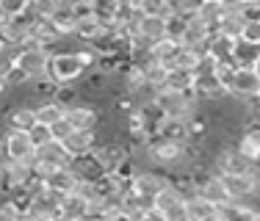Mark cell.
Instances as JSON below:
<instances>
[{
  "label": "cell",
  "mask_w": 260,
  "mask_h": 221,
  "mask_svg": "<svg viewBox=\"0 0 260 221\" xmlns=\"http://www.w3.org/2000/svg\"><path fill=\"white\" fill-rule=\"evenodd\" d=\"M47 78L61 86V89H72L86 78V69L80 64L75 50H55L50 55V66H47Z\"/></svg>",
  "instance_id": "obj_1"
},
{
  "label": "cell",
  "mask_w": 260,
  "mask_h": 221,
  "mask_svg": "<svg viewBox=\"0 0 260 221\" xmlns=\"http://www.w3.org/2000/svg\"><path fill=\"white\" fill-rule=\"evenodd\" d=\"M0 152H3V161H9V163H34L36 161V144L30 138V133L6 130L3 141H0Z\"/></svg>",
  "instance_id": "obj_2"
},
{
  "label": "cell",
  "mask_w": 260,
  "mask_h": 221,
  "mask_svg": "<svg viewBox=\"0 0 260 221\" xmlns=\"http://www.w3.org/2000/svg\"><path fill=\"white\" fill-rule=\"evenodd\" d=\"M50 55H53L50 50H42V47L28 45L25 50L20 53V58H17V69H20L30 83H36V81H42V78H47Z\"/></svg>",
  "instance_id": "obj_3"
},
{
  "label": "cell",
  "mask_w": 260,
  "mask_h": 221,
  "mask_svg": "<svg viewBox=\"0 0 260 221\" xmlns=\"http://www.w3.org/2000/svg\"><path fill=\"white\" fill-rule=\"evenodd\" d=\"M100 110L103 108H97L89 100H75L64 108V119L72 125V130H97V125L103 119Z\"/></svg>",
  "instance_id": "obj_4"
},
{
  "label": "cell",
  "mask_w": 260,
  "mask_h": 221,
  "mask_svg": "<svg viewBox=\"0 0 260 221\" xmlns=\"http://www.w3.org/2000/svg\"><path fill=\"white\" fill-rule=\"evenodd\" d=\"M221 182L230 202H255L260 196L257 174H221Z\"/></svg>",
  "instance_id": "obj_5"
},
{
  "label": "cell",
  "mask_w": 260,
  "mask_h": 221,
  "mask_svg": "<svg viewBox=\"0 0 260 221\" xmlns=\"http://www.w3.org/2000/svg\"><path fill=\"white\" fill-rule=\"evenodd\" d=\"M166 186H172V177L160 169H141L139 174L130 182V191L136 196H147V199H155Z\"/></svg>",
  "instance_id": "obj_6"
},
{
  "label": "cell",
  "mask_w": 260,
  "mask_h": 221,
  "mask_svg": "<svg viewBox=\"0 0 260 221\" xmlns=\"http://www.w3.org/2000/svg\"><path fill=\"white\" fill-rule=\"evenodd\" d=\"M257 91H260V78L255 69H241L238 66L233 81L227 83V97H233L238 102H255Z\"/></svg>",
  "instance_id": "obj_7"
},
{
  "label": "cell",
  "mask_w": 260,
  "mask_h": 221,
  "mask_svg": "<svg viewBox=\"0 0 260 221\" xmlns=\"http://www.w3.org/2000/svg\"><path fill=\"white\" fill-rule=\"evenodd\" d=\"M3 122H6V130H20V133H30L39 122H36V105L30 102H22V100H14L3 114Z\"/></svg>",
  "instance_id": "obj_8"
},
{
  "label": "cell",
  "mask_w": 260,
  "mask_h": 221,
  "mask_svg": "<svg viewBox=\"0 0 260 221\" xmlns=\"http://www.w3.org/2000/svg\"><path fill=\"white\" fill-rule=\"evenodd\" d=\"M197 194H200L202 199L213 202L216 207L230 202V196L224 191V182H221V174H216V171H205V174L197 177Z\"/></svg>",
  "instance_id": "obj_9"
},
{
  "label": "cell",
  "mask_w": 260,
  "mask_h": 221,
  "mask_svg": "<svg viewBox=\"0 0 260 221\" xmlns=\"http://www.w3.org/2000/svg\"><path fill=\"white\" fill-rule=\"evenodd\" d=\"M91 155H94V161L100 163V169L105 171V174H116L127 161V150L122 144H116V141L114 144H100Z\"/></svg>",
  "instance_id": "obj_10"
},
{
  "label": "cell",
  "mask_w": 260,
  "mask_h": 221,
  "mask_svg": "<svg viewBox=\"0 0 260 221\" xmlns=\"http://www.w3.org/2000/svg\"><path fill=\"white\" fill-rule=\"evenodd\" d=\"M36 161L50 166V169H70L75 158L67 152V146L61 141H47V144L36 146Z\"/></svg>",
  "instance_id": "obj_11"
},
{
  "label": "cell",
  "mask_w": 260,
  "mask_h": 221,
  "mask_svg": "<svg viewBox=\"0 0 260 221\" xmlns=\"http://www.w3.org/2000/svg\"><path fill=\"white\" fill-rule=\"evenodd\" d=\"M61 144L67 146V152H70L72 158H86L100 146V141H97L94 130H72L70 136H67V141H61Z\"/></svg>",
  "instance_id": "obj_12"
},
{
  "label": "cell",
  "mask_w": 260,
  "mask_h": 221,
  "mask_svg": "<svg viewBox=\"0 0 260 221\" xmlns=\"http://www.w3.org/2000/svg\"><path fill=\"white\" fill-rule=\"evenodd\" d=\"M235 146H238L246 158H252V161L260 166V116L252 119L249 125L241 130V136L235 138Z\"/></svg>",
  "instance_id": "obj_13"
},
{
  "label": "cell",
  "mask_w": 260,
  "mask_h": 221,
  "mask_svg": "<svg viewBox=\"0 0 260 221\" xmlns=\"http://www.w3.org/2000/svg\"><path fill=\"white\" fill-rule=\"evenodd\" d=\"M216 221H260V213L252 202H227L219 207Z\"/></svg>",
  "instance_id": "obj_14"
},
{
  "label": "cell",
  "mask_w": 260,
  "mask_h": 221,
  "mask_svg": "<svg viewBox=\"0 0 260 221\" xmlns=\"http://www.w3.org/2000/svg\"><path fill=\"white\" fill-rule=\"evenodd\" d=\"M185 213H188V221H216L219 218V207L213 202L202 199L200 194H191L185 199Z\"/></svg>",
  "instance_id": "obj_15"
},
{
  "label": "cell",
  "mask_w": 260,
  "mask_h": 221,
  "mask_svg": "<svg viewBox=\"0 0 260 221\" xmlns=\"http://www.w3.org/2000/svg\"><path fill=\"white\" fill-rule=\"evenodd\" d=\"M30 180H34V163H9L6 161V188H9V194L22 191Z\"/></svg>",
  "instance_id": "obj_16"
},
{
  "label": "cell",
  "mask_w": 260,
  "mask_h": 221,
  "mask_svg": "<svg viewBox=\"0 0 260 221\" xmlns=\"http://www.w3.org/2000/svg\"><path fill=\"white\" fill-rule=\"evenodd\" d=\"M136 36H141L150 45H158V42L166 39V20H158V17H141L139 25H136Z\"/></svg>",
  "instance_id": "obj_17"
},
{
  "label": "cell",
  "mask_w": 260,
  "mask_h": 221,
  "mask_svg": "<svg viewBox=\"0 0 260 221\" xmlns=\"http://www.w3.org/2000/svg\"><path fill=\"white\" fill-rule=\"evenodd\" d=\"M224 17V0H200V9H197V20L205 28L216 30Z\"/></svg>",
  "instance_id": "obj_18"
},
{
  "label": "cell",
  "mask_w": 260,
  "mask_h": 221,
  "mask_svg": "<svg viewBox=\"0 0 260 221\" xmlns=\"http://www.w3.org/2000/svg\"><path fill=\"white\" fill-rule=\"evenodd\" d=\"M246 17L244 14H224L219 22V28L213 30L216 36H224V39L230 42H241V36H244V28H246Z\"/></svg>",
  "instance_id": "obj_19"
},
{
  "label": "cell",
  "mask_w": 260,
  "mask_h": 221,
  "mask_svg": "<svg viewBox=\"0 0 260 221\" xmlns=\"http://www.w3.org/2000/svg\"><path fill=\"white\" fill-rule=\"evenodd\" d=\"M64 119V105L58 100H42L36 102V122L42 127H53Z\"/></svg>",
  "instance_id": "obj_20"
},
{
  "label": "cell",
  "mask_w": 260,
  "mask_h": 221,
  "mask_svg": "<svg viewBox=\"0 0 260 221\" xmlns=\"http://www.w3.org/2000/svg\"><path fill=\"white\" fill-rule=\"evenodd\" d=\"M177 50H180V45H177V42L164 39V42H158V45H152V50H150V61H147V64H158V66H166V69H172Z\"/></svg>",
  "instance_id": "obj_21"
},
{
  "label": "cell",
  "mask_w": 260,
  "mask_h": 221,
  "mask_svg": "<svg viewBox=\"0 0 260 221\" xmlns=\"http://www.w3.org/2000/svg\"><path fill=\"white\" fill-rule=\"evenodd\" d=\"M45 186H47V191H53V194H58V196H67V194L75 191L78 177H75V171H72V169H58L50 180L45 182Z\"/></svg>",
  "instance_id": "obj_22"
},
{
  "label": "cell",
  "mask_w": 260,
  "mask_h": 221,
  "mask_svg": "<svg viewBox=\"0 0 260 221\" xmlns=\"http://www.w3.org/2000/svg\"><path fill=\"white\" fill-rule=\"evenodd\" d=\"M72 171H75L78 180H89V182H97L100 177L105 174V171L100 169V163L94 161V155H86V158H75L70 166Z\"/></svg>",
  "instance_id": "obj_23"
},
{
  "label": "cell",
  "mask_w": 260,
  "mask_h": 221,
  "mask_svg": "<svg viewBox=\"0 0 260 221\" xmlns=\"http://www.w3.org/2000/svg\"><path fill=\"white\" fill-rule=\"evenodd\" d=\"M53 25L61 33V39H64V36H75L78 33V17L72 14L70 3H61V11L53 17Z\"/></svg>",
  "instance_id": "obj_24"
},
{
  "label": "cell",
  "mask_w": 260,
  "mask_h": 221,
  "mask_svg": "<svg viewBox=\"0 0 260 221\" xmlns=\"http://www.w3.org/2000/svg\"><path fill=\"white\" fill-rule=\"evenodd\" d=\"M185 202V194H183V188H177L175 182L172 186H166L164 191H160L155 196V213L160 216V213H166L169 207H175V205H183Z\"/></svg>",
  "instance_id": "obj_25"
},
{
  "label": "cell",
  "mask_w": 260,
  "mask_h": 221,
  "mask_svg": "<svg viewBox=\"0 0 260 221\" xmlns=\"http://www.w3.org/2000/svg\"><path fill=\"white\" fill-rule=\"evenodd\" d=\"M58 216L83 221V218H86V199H83V196H78V194H67V196H61Z\"/></svg>",
  "instance_id": "obj_26"
},
{
  "label": "cell",
  "mask_w": 260,
  "mask_h": 221,
  "mask_svg": "<svg viewBox=\"0 0 260 221\" xmlns=\"http://www.w3.org/2000/svg\"><path fill=\"white\" fill-rule=\"evenodd\" d=\"M233 50H235V42L224 39V36H216L208 42V55L216 58V64H224V61H233Z\"/></svg>",
  "instance_id": "obj_27"
},
{
  "label": "cell",
  "mask_w": 260,
  "mask_h": 221,
  "mask_svg": "<svg viewBox=\"0 0 260 221\" xmlns=\"http://www.w3.org/2000/svg\"><path fill=\"white\" fill-rule=\"evenodd\" d=\"M175 14V6L169 0H141V17H158V20H169Z\"/></svg>",
  "instance_id": "obj_28"
},
{
  "label": "cell",
  "mask_w": 260,
  "mask_h": 221,
  "mask_svg": "<svg viewBox=\"0 0 260 221\" xmlns=\"http://www.w3.org/2000/svg\"><path fill=\"white\" fill-rule=\"evenodd\" d=\"M164 89H172V91H185V94H191V89H194V72L169 69V78H166V86H164Z\"/></svg>",
  "instance_id": "obj_29"
},
{
  "label": "cell",
  "mask_w": 260,
  "mask_h": 221,
  "mask_svg": "<svg viewBox=\"0 0 260 221\" xmlns=\"http://www.w3.org/2000/svg\"><path fill=\"white\" fill-rule=\"evenodd\" d=\"M166 78H169V69L158 64H144V81L147 86H152L155 91H160L166 86Z\"/></svg>",
  "instance_id": "obj_30"
},
{
  "label": "cell",
  "mask_w": 260,
  "mask_h": 221,
  "mask_svg": "<svg viewBox=\"0 0 260 221\" xmlns=\"http://www.w3.org/2000/svg\"><path fill=\"white\" fill-rule=\"evenodd\" d=\"M202 53L197 50H188V47H180L175 55V64H172V69H183V72H194L197 69V61H200Z\"/></svg>",
  "instance_id": "obj_31"
},
{
  "label": "cell",
  "mask_w": 260,
  "mask_h": 221,
  "mask_svg": "<svg viewBox=\"0 0 260 221\" xmlns=\"http://www.w3.org/2000/svg\"><path fill=\"white\" fill-rule=\"evenodd\" d=\"M175 17L180 20H194L197 17V9H200V0H175Z\"/></svg>",
  "instance_id": "obj_32"
},
{
  "label": "cell",
  "mask_w": 260,
  "mask_h": 221,
  "mask_svg": "<svg viewBox=\"0 0 260 221\" xmlns=\"http://www.w3.org/2000/svg\"><path fill=\"white\" fill-rule=\"evenodd\" d=\"M0 9H3L11 20H20L28 11V0H0Z\"/></svg>",
  "instance_id": "obj_33"
},
{
  "label": "cell",
  "mask_w": 260,
  "mask_h": 221,
  "mask_svg": "<svg viewBox=\"0 0 260 221\" xmlns=\"http://www.w3.org/2000/svg\"><path fill=\"white\" fill-rule=\"evenodd\" d=\"M241 42H246V45H255L260 47V20H249L244 28V36H241Z\"/></svg>",
  "instance_id": "obj_34"
},
{
  "label": "cell",
  "mask_w": 260,
  "mask_h": 221,
  "mask_svg": "<svg viewBox=\"0 0 260 221\" xmlns=\"http://www.w3.org/2000/svg\"><path fill=\"white\" fill-rule=\"evenodd\" d=\"M216 58H210L208 53H202L200 55V61H197V69H194V75L200 78V75H216Z\"/></svg>",
  "instance_id": "obj_35"
},
{
  "label": "cell",
  "mask_w": 260,
  "mask_h": 221,
  "mask_svg": "<svg viewBox=\"0 0 260 221\" xmlns=\"http://www.w3.org/2000/svg\"><path fill=\"white\" fill-rule=\"evenodd\" d=\"M160 218H164V221H188V213H185V202H183V205L169 207L166 213H160Z\"/></svg>",
  "instance_id": "obj_36"
},
{
  "label": "cell",
  "mask_w": 260,
  "mask_h": 221,
  "mask_svg": "<svg viewBox=\"0 0 260 221\" xmlns=\"http://www.w3.org/2000/svg\"><path fill=\"white\" fill-rule=\"evenodd\" d=\"M72 133V125L67 119H61L58 125H53L50 127V136H53V141H67V136Z\"/></svg>",
  "instance_id": "obj_37"
},
{
  "label": "cell",
  "mask_w": 260,
  "mask_h": 221,
  "mask_svg": "<svg viewBox=\"0 0 260 221\" xmlns=\"http://www.w3.org/2000/svg\"><path fill=\"white\" fill-rule=\"evenodd\" d=\"M30 138H34V144H36V146H42V144H47V141H53V136H50V127L36 125L34 130H30Z\"/></svg>",
  "instance_id": "obj_38"
},
{
  "label": "cell",
  "mask_w": 260,
  "mask_h": 221,
  "mask_svg": "<svg viewBox=\"0 0 260 221\" xmlns=\"http://www.w3.org/2000/svg\"><path fill=\"white\" fill-rule=\"evenodd\" d=\"M14 69H17V64H14V61H11L3 50H0V81H9V75H11Z\"/></svg>",
  "instance_id": "obj_39"
},
{
  "label": "cell",
  "mask_w": 260,
  "mask_h": 221,
  "mask_svg": "<svg viewBox=\"0 0 260 221\" xmlns=\"http://www.w3.org/2000/svg\"><path fill=\"white\" fill-rule=\"evenodd\" d=\"M241 14H244L246 20H260V0H244Z\"/></svg>",
  "instance_id": "obj_40"
},
{
  "label": "cell",
  "mask_w": 260,
  "mask_h": 221,
  "mask_svg": "<svg viewBox=\"0 0 260 221\" xmlns=\"http://www.w3.org/2000/svg\"><path fill=\"white\" fill-rule=\"evenodd\" d=\"M9 94H11L9 83H6V81H0V102H3V100H6V97H9Z\"/></svg>",
  "instance_id": "obj_41"
},
{
  "label": "cell",
  "mask_w": 260,
  "mask_h": 221,
  "mask_svg": "<svg viewBox=\"0 0 260 221\" xmlns=\"http://www.w3.org/2000/svg\"><path fill=\"white\" fill-rule=\"evenodd\" d=\"M108 221H133L130 216H125V213H114V216H111Z\"/></svg>",
  "instance_id": "obj_42"
},
{
  "label": "cell",
  "mask_w": 260,
  "mask_h": 221,
  "mask_svg": "<svg viewBox=\"0 0 260 221\" xmlns=\"http://www.w3.org/2000/svg\"><path fill=\"white\" fill-rule=\"evenodd\" d=\"M139 221H164V218H160L158 213H147V216H141Z\"/></svg>",
  "instance_id": "obj_43"
},
{
  "label": "cell",
  "mask_w": 260,
  "mask_h": 221,
  "mask_svg": "<svg viewBox=\"0 0 260 221\" xmlns=\"http://www.w3.org/2000/svg\"><path fill=\"white\" fill-rule=\"evenodd\" d=\"M252 105H255V110H257V116H260V91H257V97H255V102H252Z\"/></svg>",
  "instance_id": "obj_44"
},
{
  "label": "cell",
  "mask_w": 260,
  "mask_h": 221,
  "mask_svg": "<svg viewBox=\"0 0 260 221\" xmlns=\"http://www.w3.org/2000/svg\"><path fill=\"white\" fill-rule=\"evenodd\" d=\"M255 72H257V78H260V61H257V64H255Z\"/></svg>",
  "instance_id": "obj_45"
},
{
  "label": "cell",
  "mask_w": 260,
  "mask_h": 221,
  "mask_svg": "<svg viewBox=\"0 0 260 221\" xmlns=\"http://www.w3.org/2000/svg\"><path fill=\"white\" fill-rule=\"evenodd\" d=\"M83 221H108V218H83Z\"/></svg>",
  "instance_id": "obj_46"
},
{
  "label": "cell",
  "mask_w": 260,
  "mask_h": 221,
  "mask_svg": "<svg viewBox=\"0 0 260 221\" xmlns=\"http://www.w3.org/2000/svg\"><path fill=\"white\" fill-rule=\"evenodd\" d=\"M0 47H3V42H0Z\"/></svg>",
  "instance_id": "obj_47"
}]
</instances>
